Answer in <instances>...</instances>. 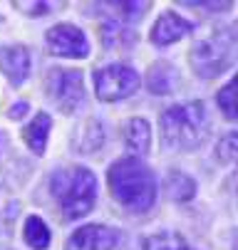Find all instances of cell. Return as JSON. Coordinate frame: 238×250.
Listing matches in <instances>:
<instances>
[{
  "mask_svg": "<svg viewBox=\"0 0 238 250\" xmlns=\"http://www.w3.org/2000/svg\"><path fill=\"white\" fill-rule=\"evenodd\" d=\"M107 184L112 198L131 210V213H147L156 201V176L139 156H124L117 159L107 171Z\"/></svg>",
  "mask_w": 238,
  "mask_h": 250,
  "instance_id": "obj_1",
  "label": "cell"
},
{
  "mask_svg": "<svg viewBox=\"0 0 238 250\" xmlns=\"http://www.w3.org/2000/svg\"><path fill=\"white\" fill-rule=\"evenodd\" d=\"M209 129H211V122H209L206 104L198 99L172 104L169 109H164L159 119L161 141L172 151H194L196 146H201L206 141Z\"/></svg>",
  "mask_w": 238,
  "mask_h": 250,
  "instance_id": "obj_2",
  "label": "cell"
},
{
  "mask_svg": "<svg viewBox=\"0 0 238 250\" xmlns=\"http://www.w3.org/2000/svg\"><path fill=\"white\" fill-rule=\"evenodd\" d=\"M50 191L67 221L82 218L97 201V176L87 166L57 168L50 176Z\"/></svg>",
  "mask_w": 238,
  "mask_h": 250,
  "instance_id": "obj_3",
  "label": "cell"
},
{
  "mask_svg": "<svg viewBox=\"0 0 238 250\" xmlns=\"http://www.w3.org/2000/svg\"><path fill=\"white\" fill-rule=\"evenodd\" d=\"M238 62V35L233 27H216L198 38L189 50V64L191 69L203 77L214 80Z\"/></svg>",
  "mask_w": 238,
  "mask_h": 250,
  "instance_id": "obj_4",
  "label": "cell"
},
{
  "mask_svg": "<svg viewBox=\"0 0 238 250\" xmlns=\"http://www.w3.org/2000/svg\"><path fill=\"white\" fill-rule=\"evenodd\" d=\"M47 99L65 114H75L85 102V77L80 69L52 67L45 75Z\"/></svg>",
  "mask_w": 238,
  "mask_h": 250,
  "instance_id": "obj_5",
  "label": "cell"
},
{
  "mask_svg": "<svg viewBox=\"0 0 238 250\" xmlns=\"http://www.w3.org/2000/svg\"><path fill=\"white\" fill-rule=\"evenodd\" d=\"M92 82H94L97 99H102V102H119V99L131 97L134 92L139 89L142 77H139V72L134 67H129L124 62H114V64L94 69Z\"/></svg>",
  "mask_w": 238,
  "mask_h": 250,
  "instance_id": "obj_6",
  "label": "cell"
},
{
  "mask_svg": "<svg viewBox=\"0 0 238 250\" xmlns=\"http://www.w3.org/2000/svg\"><path fill=\"white\" fill-rule=\"evenodd\" d=\"M47 50L57 57H70V60H85L89 55V40L87 35L72 25V22H57L45 35Z\"/></svg>",
  "mask_w": 238,
  "mask_h": 250,
  "instance_id": "obj_7",
  "label": "cell"
},
{
  "mask_svg": "<svg viewBox=\"0 0 238 250\" xmlns=\"http://www.w3.org/2000/svg\"><path fill=\"white\" fill-rule=\"evenodd\" d=\"M119 243V230L112 226L89 223L75 230L65 243V250H114Z\"/></svg>",
  "mask_w": 238,
  "mask_h": 250,
  "instance_id": "obj_8",
  "label": "cell"
},
{
  "mask_svg": "<svg viewBox=\"0 0 238 250\" xmlns=\"http://www.w3.org/2000/svg\"><path fill=\"white\" fill-rule=\"evenodd\" d=\"M30 52L25 45H3L0 47V72L13 87H20L30 77Z\"/></svg>",
  "mask_w": 238,
  "mask_h": 250,
  "instance_id": "obj_9",
  "label": "cell"
},
{
  "mask_svg": "<svg viewBox=\"0 0 238 250\" xmlns=\"http://www.w3.org/2000/svg\"><path fill=\"white\" fill-rule=\"evenodd\" d=\"M191 30H194V25H191L186 18H181L179 13L166 10V13L159 15V20L154 22L149 40H151V45H156V47H166V45H174V42H179L181 38H186Z\"/></svg>",
  "mask_w": 238,
  "mask_h": 250,
  "instance_id": "obj_10",
  "label": "cell"
},
{
  "mask_svg": "<svg viewBox=\"0 0 238 250\" xmlns=\"http://www.w3.org/2000/svg\"><path fill=\"white\" fill-rule=\"evenodd\" d=\"M50 129H52V119L50 114L40 112L30 119V124L22 126V141L25 146L32 151V154H45V146H47V136H50Z\"/></svg>",
  "mask_w": 238,
  "mask_h": 250,
  "instance_id": "obj_11",
  "label": "cell"
},
{
  "mask_svg": "<svg viewBox=\"0 0 238 250\" xmlns=\"http://www.w3.org/2000/svg\"><path fill=\"white\" fill-rule=\"evenodd\" d=\"M124 144L129 146V151L134 154H149L151 149V126L147 119L142 117H131L127 124H124Z\"/></svg>",
  "mask_w": 238,
  "mask_h": 250,
  "instance_id": "obj_12",
  "label": "cell"
},
{
  "mask_svg": "<svg viewBox=\"0 0 238 250\" xmlns=\"http://www.w3.org/2000/svg\"><path fill=\"white\" fill-rule=\"evenodd\" d=\"M102 144H105V126L97 119H87L72 136V146L77 154H94L97 149H102Z\"/></svg>",
  "mask_w": 238,
  "mask_h": 250,
  "instance_id": "obj_13",
  "label": "cell"
},
{
  "mask_svg": "<svg viewBox=\"0 0 238 250\" xmlns=\"http://www.w3.org/2000/svg\"><path fill=\"white\" fill-rule=\"evenodd\" d=\"M99 40L107 50H122V47H129L134 40H137V32H134L127 22H119V20H105L99 27Z\"/></svg>",
  "mask_w": 238,
  "mask_h": 250,
  "instance_id": "obj_14",
  "label": "cell"
},
{
  "mask_svg": "<svg viewBox=\"0 0 238 250\" xmlns=\"http://www.w3.org/2000/svg\"><path fill=\"white\" fill-rule=\"evenodd\" d=\"M176 84V69L169 64V62H154L149 67V75H147V87L151 94L164 97V94H172Z\"/></svg>",
  "mask_w": 238,
  "mask_h": 250,
  "instance_id": "obj_15",
  "label": "cell"
},
{
  "mask_svg": "<svg viewBox=\"0 0 238 250\" xmlns=\"http://www.w3.org/2000/svg\"><path fill=\"white\" fill-rule=\"evenodd\" d=\"M164 191L172 201H191L196 196V181L184 171H169L164 178Z\"/></svg>",
  "mask_w": 238,
  "mask_h": 250,
  "instance_id": "obj_16",
  "label": "cell"
},
{
  "mask_svg": "<svg viewBox=\"0 0 238 250\" xmlns=\"http://www.w3.org/2000/svg\"><path fill=\"white\" fill-rule=\"evenodd\" d=\"M142 250H194L184 235L174 230H159L142 240Z\"/></svg>",
  "mask_w": 238,
  "mask_h": 250,
  "instance_id": "obj_17",
  "label": "cell"
},
{
  "mask_svg": "<svg viewBox=\"0 0 238 250\" xmlns=\"http://www.w3.org/2000/svg\"><path fill=\"white\" fill-rule=\"evenodd\" d=\"M22 238L32 250H47L50 248V228L40 216H27L25 228H22Z\"/></svg>",
  "mask_w": 238,
  "mask_h": 250,
  "instance_id": "obj_18",
  "label": "cell"
},
{
  "mask_svg": "<svg viewBox=\"0 0 238 250\" xmlns=\"http://www.w3.org/2000/svg\"><path fill=\"white\" fill-rule=\"evenodd\" d=\"M216 104H218V109L223 112V117L228 122H238V75L218 89Z\"/></svg>",
  "mask_w": 238,
  "mask_h": 250,
  "instance_id": "obj_19",
  "label": "cell"
},
{
  "mask_svg": "<svg viewBox=\"0 0 238 250\" xmlns=\"http://www.w3.org/2000/svg\"><path fill=\"white\" fill-rule=\"evenodd\" d=\"M216 159L221 164L238 166V131H228L218 139L216 144Z\"/></svg>",
  "mask_w": 238,
  "mask_h": 250,
  "instance_id": "obj_20",
  "label": "cell"
},
{
  "mask_svg": "<svg viewBox=\"0 0 238 250\" xmlns=\"http://www.w3.org/2000/svg\"><path fill=\"white\" fill-rule=\"evenodd\" d=\"M114 10H119V22H131V20H142L144 18V10H149L151 5L149 3H112Z\"/></svg>",
  "mask_w": 238,
  "mask_h": 250,
  "instance_id": "obj_21",
  "label": "cell"
},
{
  "mask_svg": "<svg viewBox=\"0 0 238 250\" xmlns=\"http://www.w3.org/2000/svg\"><path fill=\"white\" fill-rule=\"evenodd\" d=\"M18 10H22L25 15H32V18H43V15H50L52 8H60L57 3H15Z\"/></svg>",
  "mask_w": 238,
  "mask_h": 250,
  "instance_id": "obj_22",
  "label": "cell"
},
{
  "mask_svg": "<svg viewBox=\"0 0 238 250\" xmlns=\"http://www.w3.org/2000/svg\"><path fill=\"white\" fill-rule=\"evenodd\" d=\"M184 5L186 8H196V10H214V13L233 8V3H203V0H198V3H184Z\"/></svg>",
  "mask_w": 238,
  "mask_h": 250,
  "instance_id": "obj_23",
  "label": "cell"
},
{
  "mask_svg": "<svg viewBox=\"0 0 238 250\" xmlns=\"http://www.w3.org/2000/svg\"><path fill=\"white\" fill-rule=\"evenodd\" d=\"M25 114H27V102L13 104V106H10V112H8V117H10V119H22Z\"/></svg>",
  "mask_w": 238,
  "mask_h": 250,
  "instance_id": "obj_24",
  "label": "cell"
},
{
  "mask_svg": "<svg viewBox=\"0 0 238 250\" xmlns=\"http://www.w3.org/2000/svg\"><path fill=\"white\" fill-rule=\"evenodd\" d=\"M233 250H238V233L233 235Z\"/></svg>",
  "mask_w": 238,
  "mask_h": 250,
  "instance_id": "obj_25",
  "label": "cell"
},
{
  "mask_svg": "<svg viewBox=\"0 0 238 250\" xmlns=\"http://www.w3.org/2000/svg\"><path fill=\"white\" fill-rule=\"evenodd\" d=\"M231 27H233V32H236V35H238V22H236V25H231Z\"/></svg>",
  "mask_w": 238,
  "mask_h": 250,
  "instance_id": "obj_26",
  "label": "cell"
},
{
  "mask_svg": "<svg viewBox=\"0 0 238 250\" xmlns=\"http://www.w3.org/2000/svg\"><path fill=\"white\" fill-rule=\"evenodd\" d=\"M236 188H238V173H236Z\"/></svg>",
  "mask_w": 238,
  "mask_h": 250,
  "instance_id": "obj_27",
  "label": "cell"
}]
</instances>
